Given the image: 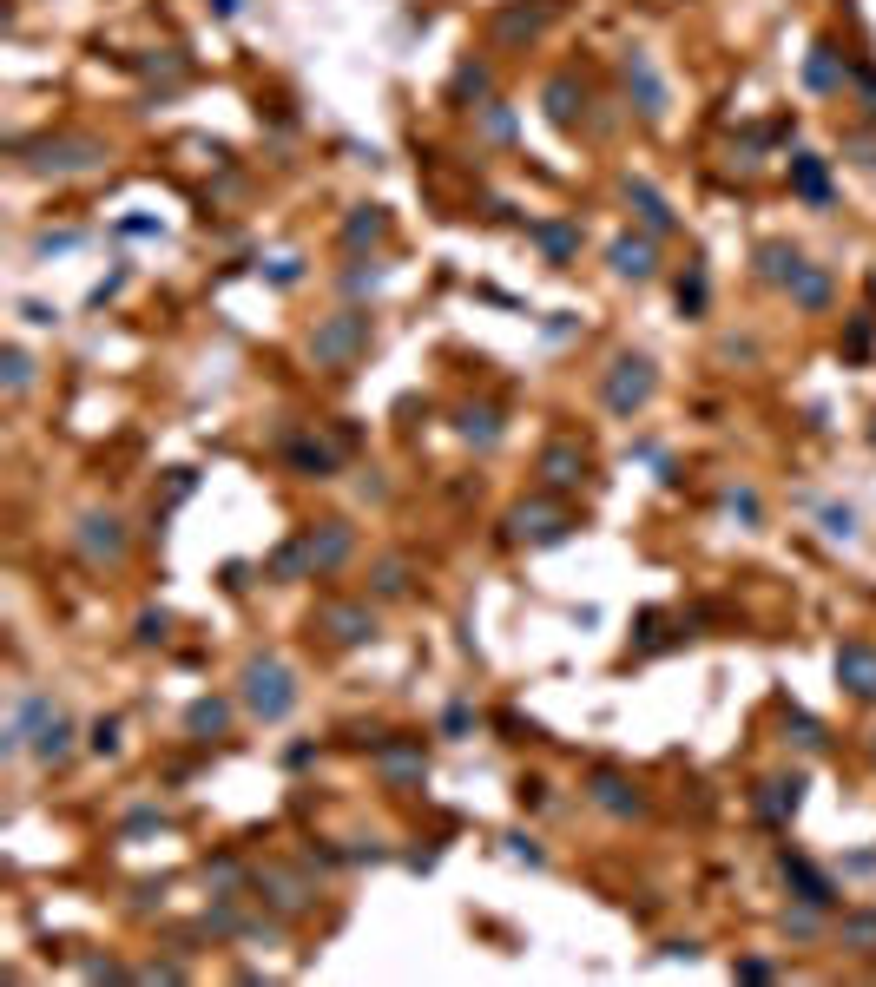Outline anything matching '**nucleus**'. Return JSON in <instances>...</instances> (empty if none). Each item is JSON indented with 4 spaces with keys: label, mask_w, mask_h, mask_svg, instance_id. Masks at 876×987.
I'll use <instances>...</instances> for the list:
<instances>
[{
    "label": "nucleus",
    "mask_w": 876,
    "mask_h": 987,
    "mask_svg": "<svg viewBox=\"0 0 876 987\" xmlns=\"http://www.w3.org/2000/svg\"><path fill=\"white\" fill-rule=\"evenodd\" d=\"M66 737H73V724H66L60 711H47V718H40V731L27 737V751L40 757V764H53V757H66Z\"/></svg>",
    "instance_id": "nucleus-11"
},
{
    "label": "nucleus",
    "mask_w": 876,
    "mask_h": 987,
    "mask_svg": "<svg viewBox=\"0 0 876 987\" xmlns=\"http://www.w3.org/2000/svg\"><path fill=\"white\" fill-rule=\"evenodd\" d=\"M844 941L857 948V955H876V915H850V922H844Z\"/></svg>",
    "instance_id": "nucleus-21"
},
{
    "label": "nucleus",
    "mask_w": 876,
    "mask_h": 987,
    "mask_svg": "<svg viewBox=\"0 0 876 987\" xmlns=\"http://www.w3.org/2000/svg\"><path fill=\"white\" fill-rule=\"evenodd\" d=\"M626 198L639 204V218L653 224V231H672V211H666V198H659V191L646 185V178H626Z\"/></svg>",
    "instance_id": "nucleus-14"
},
{
    "label": "nucleus",
    "mask_w": 876,
    "mask_h": 987,
    "mask_svg": "<svg viewBox=\"0 0 876 987\" xmlns=\"http://www.w3.org/2000/svg\"><path fill=\"white\" fill-rule=\"evenodd\" d=\"M679 303H692V310H699V303H705V277H692V283H679Z\"/></svg>",
    "instance_id": "nucleus-34"
},
{
    "label": "nucleus",
    "mask_w": 876,
    "mask_h": 987,
    "mask_svg": "<svg viewBox=\"0 0 876 987\" xmlns=\"http://www.w3.org/2000/svg\"><path fill=\"white\" fill-rule=\"evenodd\" d=\"M653 389H659L653 362L646 356H620L613 362V376H606V408H613V415H633V408L653 402Z\"/></svg>",
    "instance_id": "nucleus-2"
},
{
    "label": "nucleus",
    "mask_w": 876,
    "mask_h": 987,
    "mask_svg": "<svg viewBox=\"0 0 876 987\" xmlns=\"http://www.w3.org/2000/svg\"><path fill=\"white\" fill-rule=\"evenodd\" d=\"M732 514H745V520H758V494H751V487H745V494H732Z\"/></svg>",
    "instance_id": "nucleus-35"
},
{
    "label": "nucleus",
    "mask_w": 876,
    "mask_h": 987,
    "mask_svg": "<svg viewBox=\"0 0 876 987\" xmlns=\"http://www.w3.org/2000/svg\"><path fill=\"white\" fill-rule=\"evenodd\" d=\"M567 520L547 514V507H514V540H560Z\"/></svg>",
    "instance_id": "nucleus-12"
},
{
    "label": "nucleus",
    "mask_w": 876,
    "mask_h": 987,
    "mask_svg": "<svg viewBox=\"0 0 876 987\" xmlns=\"http://www.w3.org/2000/svg\"><path fill=\"white\" fill-rule=\"evenodd\" d=\"M547 20V7H514V14H501V33H534Z\"/></svg>",
    "instance_id": "nucleus-23"
},
{
    "label": "nucleus",
    "mask_w": 876,
    "mask_h": 987,
    "mask_svg": "<svg viewBox=\"0 0 876 987\" xmlns=\"http://www.w3.org/2000/svg\"><path fill=\"white\" fill-rule=\"evenodd\" d=\"M224 718H231V711H224L218 698H198V705L185 711V731H192V737H205V731H224Z\"/></svg>",
    "instance_id": "nucleus-19"
},
{
    "label": "nucleus",
    "mask_w": 876,
    "mask_h": 987,
    "mask_svg": "<svg viewBox=\"0 0 876 987\" xmlns=\"http://www.w3.org/2000/svg\"><path fill=\"white\" fill-rule=\"evenodd\" d=\"M541 474H547V487H574L580 474H587V455H580L574 441H554L541 455Z\"/></svg>",
    "instance_id": "nucleus-10"
},
{
    "label": "nucleus",
    "mask_w": 876,
    "mask_h": 987,
    "mask_svg": "<svg viewBox=\"0 0 876 987\" xmlns=\"http://www.w3.org/2000/svg\"><path fill=\"white\" fill-rule=\"evenodd\" d=\"M462 435H468V441H481V448H488V441H494V435H501V428H494V415H488V408H468V415H462Z\"/></svg>",
    "instance_id": "nucleus-22"
},
{
    "label": "nucleus",
    "mask_w": 876,
    "mask_h": 987,
    "mask_svg": "<svg viewBox=\"0 0 876 987\" xmlns=\"http://www.w3.org/2000/svg\"><path fill=\"white\" fill-rule=\"evenodd\" d=\"M323 626H330L336 645H363V639H376V612L369 606H330L323 612Z\"/></svg>",
    "instance_id": "nucleus-8"
},
{
    "label": "nucleus",
    "mask_w": 876,
    "mask_h": 987,
    "mask_svg": "<svg viewBox=\"0 0 876 987\" xmlns=\"http://www.w3.org/2000/svg\"><path fill=\"white\" fill-rule=\"evenodd\" d=\"M593 803H606L613 816H633V810H639V790H633V784H620V777H606V770H600V777H593Z\"/></svg>",
    "instance_id": "nucleus-15"
},
{
    "label": "nucleus",
    "mask_w": 876,
    "mask_h": 987,
    "mask_svg": "<svg viewBox=\"0 0 876 987\" xmlns=\"http://www.w3.org/2000/svg\"><path fill=\"white\" fill-rule=\"evenodd\" d=\"M541 244H547L554 257H567V251H574V231H567V224H547V231H541Z\"/></svg>",
    "instance_id": "nucleus-27"
},
{
    "label": "nucleus",
    "mask_w": 876,
    "mask_h": 987,
    "mask_svg": "<svg viewBox=\"0 0 876 987\" xmlns=\"http://www.w3.org/2000/svg\"><path fill=\"white\" fill-rule=\"evenodd\" d=\"M824 527H830V540H857V514H850V507H830Z\"/></svg>",
    "instance_id": "nucleus-24"
},
{
    "label": "nucleus",
    "mask_w": 876,
    "mask_h": 987,
    "mask_svg": "<svg viewBox=\"0 0 876 987\" xmlns=\"http://www.w3.org/2000/svg\"><path fill=\"white\" fill-rule=\"evenodd\" d=\"M455 93H488V73H481V66H462V73H455Z\"/></svg>",
    "instance_id": "nucleus-29"
},
{
    "label": "nucleus",
    "mask_w": 876,
    "mask_h": 987,
    "mask_svg": "<svg viewBox=\"0 0 876 987\" xmlns=\"http://www.w3.org/2000/svg\"><path fill=\"white\" fill-rule=\"evenodd\" d=\"M244 711L257 724H284L297 711V672H290L284 658H251L244 665Z\"/></svg>",
    "instance_id": "nucleus-1"
},
{
    "label": "nucleus",
    "mask_w": 876,
    "mask_h": 987,
    "mask_svg": "<svg viewBox=\"0 0 876 987\" xmlns=\"http://www.w3.org/2000/svg\"><path fill=\"white\" fill-rule=\"evenodd\" d=\"M870 441H876V428H870Z\"/></svg>",
    "instance_id": "nucleus-37"
},
{
    "label": "nucleus",
    "mask_w": 876,
    "mask_h": 987,
    "mask_svg": "<svg viewBox=\"0 0 876 987\" xmlns=\"http://www.w3.org/2000/svg\"><path fill=\"white\" fill-rule=\"evenodd\" d=\"M547 99H554V119H574V86H567V79H554V93Z\"/></svg>",
    "instance_id": "nucleus-30"
},
{
    "label": "nucleus",
    "mask_w": 876,
    "mask_h": 987,
    "mask_svg": "<svg viewBox=\"0 0 876 987\" xmlns=\"http://www.w3.org/2000/svg\"><path fill=\"white\" fill-rule=\"evenodd\" d=\"M369 343V316L363 310H343V316H330V323L310 336V349H317V362H350L356 349Z\"/></svg>",
    "instance_id": "nucleus-3"
},
{
    "label": "nucleus",
    "mask_w": 876,
    "mask_h": 987,
    "mask_svg": "<svg viewBox=\"0 0 876 987\" xmlns=\"http://www.w3.org/2000/svg\"><path fill=\"white\" fill-rule=\"evenodd\" d=\"M837 678H844L857 698H876V645H844V652H837Z\"/></svg>",
    "instance_id": "nucleus-7"
},
{
    "label": "nucleus",
    "mask_w": 876,
    "mask_h": 987,
    "mask_svg": "<svg viewBox=\"0 0 876 987\" xmlns=\"http://www.w3.org/2000/svg\"><path fill=\"white\" fill-rule=\"evenodd\" d=\"M626 79H633L639 86V99H646V119H659V112H666V93H659V79H653V66H646V53H626Z\"/></svg>",
    "instance_id": "nucleus-13"
},
{
    "label": "nucleus",
    "mask_w": 876,
    "mask_h": 987,
    "mask_svg": "<svg viewBox=\"0 0 876 987\" xmlns=\"http://www.w3.org/2000/svg\"><path fill=\"white\" fill-rule=\"evenodd\" d=\"M93 751H99V757L119 751V724H112V718H99V724H93Z\"/></svg>",
    "instance_id": "nucleus-26"
},
{
    "label": "nucleus",
    "mask_w": 876,
    "mask_h": 987,
    "mask_svg": "<svg viewBox=\"0 0 876 987\" xmlns=\"http://www.w3.org/2000/svg\"><path fill=\"white\" fill-rule=\"evenodd\" d=\"M383 770H389V777H415V770H422V751H389Z\"/></svg>",
    "instance_id": "nucleus-25"
},
{
    "label": "nucleus",
    "mask_w": 876,
    "mask_h": 987,
    "mask_svg": "<svg viewBox=\"0 0 876 987\" xmlns=\"http://www.w3.org/2000/svg\"><path fill=\"white\" fill-rule=\"evenodd\" d=\"M383 211H376V204H363V211H356L350 224H343V244H363V237H383Z\"/></svg>",
    "instance_id": "nucleus-20"
},
{
    "label": "nucleus",
    "mask_w": 876,
    "mask_h": 987,
    "mask_svg": "<svg viewBox=\"0 0 876 987\" xmlns=\"http://www.w3.org/2000/svg\"><path fill=\"white\" fill-rule=\"evenodd\" d=\"M613 277H633V283H646L659 270V251H653V237H620V244H613Z\"/></svg>",
    "instance_id": "nucleus-6"
},
{
    "label": "nucleus",
    "mask_w": 876,
    "mask_h": 987,
    "mask_svg": "<svg viewBox=\"0 0 876 987\" xmlns=\"http://www.w3.org/2000/svg\"><path fill=\"white\" fill-rule=\"evenodd\" d=\"M758 257H765V277H771V283H784V290H791V277L804 270V257H797V251H784V244H765Z\"/></svg>",
    "instance_id": "nucleus-17"
},
{
    "label": "nucleus",
    "mask_w": 876,
    "mask_h": 987,
    "mask_svg": "<svg viewBox=\"0 0 876 987\" xmlns=\"http://www.w3.org/2000/svg\"><path fill=\"white\" fill-rule=\"evenodd\" d=\"M139 639H145V645L165 639V612H145V619H139Z\"/></svg>",
    "instance_id": "nucleus-32"
},
{
    "label": "nucleus",
    "mask_w": 876,
    "mask_h": 987,
    "mask_svg": "<svg viewBox=\"0 0 876 987\" xmlns=\"http://www.w3.org/2000/svg\"><path fill=\"white\" fill-rule=\"evenodd\" d=\"M791 178H797V191H804V198H817V204L830 198V178H824V165H817V158H791Z\"/></svg>",
    "instance_id": "nucleus-18"
},
{
    "label": "nucleus",
    "mask_w": 876,
    "mask_h": 987,
    "mask_svg": "<svg viewBox=\"0 0 876 987\" xmlns=\"http://www.w3.org/2000/svg\"><path fill=\"white\" fill-rule=\"evenodd\" d=\"M468 724H475V718H468V705H448V711H442V731H448V737L468 731Z\"/></svg>",
    "instance_id": "nucleus-31"
},
{
    "label": "nucleus",
    "mask_w": 876,
    "mask_h": 987,
    "mask_svg": "<svg viewBox=\"0 0 876 987\" xmlns=\"http://www.w3.org/2000/svg\"><path fill=\"white\" fill-rule=\"evenodd\" d=\"M27 376H33V369H27V356H20V349H7V389H27Z\"/></svg>",
    "instance_id": "nucleus-28"
},
{
    "label": "nucleus",
    "mask_w": 876,
    "mask_h": 987,
    "mask_svg": "<svg viewBox=\"0 0 876 987\" xmlns=\"http://www.w3.org/2000/svg\"><path fill=\"white\" fill-rule=\"evenodd\" d=\"M80 553L86 560H119V553H126V527L112 514H86L80 520Z\"/></svg>",
    "instance_id": "nucleus-4"
},
{
    "label": "nucleus",
    "mask_w": 876,
    "mask_h": 987,
    "mask_svg": "<svg viewBox=\"0 0 876 987\" xmlns=\"http://www.w3.org/2000/svg\"><path fill=\"white\" fill-rule=\"evenodd\" d=\"M791 297L804 303V310H824V303H830V277H824V270H811V264H804V270L791 277Z\"/></svg>",
    "instance_id": "nucleus-16"
},
{
    "label": "nucleus",
    "mask_w": 876,
    "mask_h": 987,
    "mask_svg": "<svg viewBox=\"0 0 876 987\" xmlns=\"http://www.w3.org/2000/svg\"><path fill=\"white\" fill-rule=\"evenodd\" d=\"M797 803H804V777H771V784L758 790V810H765V823H791Z\"/></svg>",
    "instance_id": "nucleus-9"
},
{
    "label": "nucleus",
    "mask_w": 876,
    "mask_h": 987,
    "mask_svg": "<svg viewBox=\"0 0 876 987\" xmlns=\"http://www.w3.org/2000/svg\"><path fill=\"white\" fill-rule=\"evenodd\" d=\"M376 586H383V593H402V586H409V580H402V566H396V560H389V566H383V573H376Z\"/></svg>",
    "instance_id": "nucleus-33"
},
{
    "label": "nucleus",
    "mask_w": 876,
    "mask_h": 987,
    "mask_svg": "<svg viewBox=\"0 0 876 987\" xmlns=\"http://www.w3.org/2000/svg\"><path fill=\"white\" fill-rule=\"evenodd\" d=\"M218 14H238V0H218Z\"/></svg>",
    "instance_id": "nucleus-36"
},
{
    "label": "nucleus",
    "mask_w": 876,
    "mask_h": 987,
    "mask_svg": "<svg viewBox=\"0 0 876 987\" xmlns=\"http://www.w3.org/2000/svg\"><path fill=\"white\" fill-rule=\"evenodd\" d=\"M784 882H791V889H797V902H811V909H830V902H837L830 876H824V869H811L804 856H784Z\"/></svg>",
    "instance_id": "nucleus-5"
}]
</instances>
